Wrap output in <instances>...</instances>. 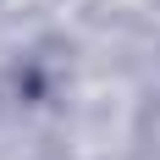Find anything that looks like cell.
Masks as SVG:
<instances>
[]
</instances>
